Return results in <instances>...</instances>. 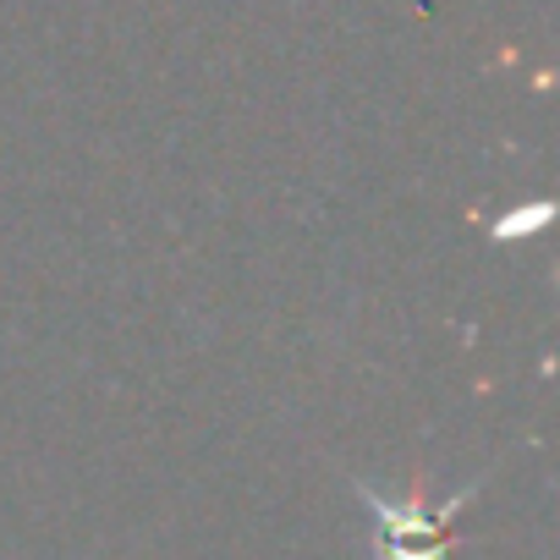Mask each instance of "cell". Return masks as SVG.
<instances>
[{
	"mask_svg": "<svg viewBox=\"0 0 560 560\" xmlns=\"http://www.w3.org/2000/svg\"><path fill=\"white\" fill-rule=\"evenodd\" d=\"M483 483H489V472L472 478V483H462L451 500H434L423 478H412L407 494H385L369 478H352L358 500L374 516V560H451L456 516L483 494Z\"/></svg>",
	"mask_w": 560,
	"mask_h": 560,
	"instance_id": "1",
	"label": "cell"
},
{
	"mask_svg": "<svg viewBox=\"0 0 560 560\" xmlns=\"http://www.w3.org/2000/svg\"><path fill=\"white\" fill-rule=\"evenodd\" d=\"M555 198H533V203H516V209H505V214H494V220H483V236L489 242H527V236H538V231H549L555 225Z\"/></svg>",
	"mask_w": 560,
	"mask_h": 560,
	"instance_id": "2",
	"label": "cell"
}]
</instances>
